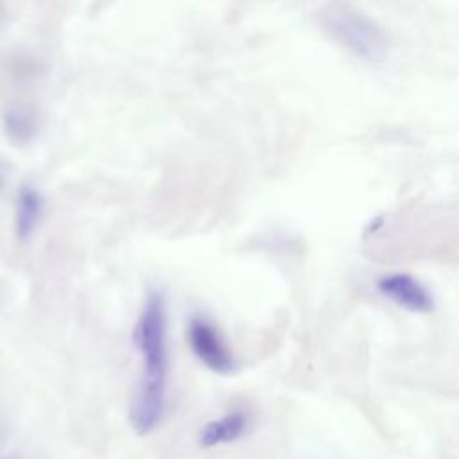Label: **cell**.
Listing matches in <instances>:
<instances>
[{
    "label": "cell",
    "mask_w": 459,
    "mask_h": 459,
    "mask_svg": "<svg viewBox=\"0 0 459 459\" xmlns=\"http://www.w3.org/2000/svg\"><path fill=\"white\" fill-rule=\"evenodd\" d=\"M133 342L142 357L140 384L167 387V305L161 290L147 292L133 330Z\"/></svg>",
    "instance_id": "cell-1"
},
{
    "label": "cell",
    "mask_w": 459,
    "mask_h": 459,
    "mask_svg": "<svg viewBox=\"0 0 459 459\" xmlns=\"http://www.w3.org/2000/svg\"><path fill=\"white\" fill-rule=\"evenodd\" d=\"M325 30L353 56L378 63L389 54V36L375 20L351 5L332 4L319 13Z\"/></svg>",
    "instance_id": "cell-2"
},
{
    "label": "cell",
    "mask_w": 459,
    "mask_h": 459,
    "mask_svg": "<svg viewBox=\"0 0 459 459\" xmlns=\"http://www.w3.org/2000/svg\"><path fill=\"white\" fill-rule=\"evenodd\" d=\"M186 339L197 360L217 375H231L237 369L235 357L219 328L203 316H192L186 325Z\"/></svg>",
    "instance_id": "cell-3"
},
{
    "label": "cell",
    "mask_w": 459,
    "mask_h": 459,
    "mask_svg": "<svg viewBox=\"0 0 459 459\" xmlns=\"http://www.w3.org/2000/svg\"><path fill=\"white\" fill-rule=\"evenodd\" d=\"M377 289L384 298L409 312L429 314L434 308V298L430 290L407 273H389L380 276Z\"/></svg>",
    "instance_id": "cell-4"
},
{
    "label": "cell",
    "mask_w": 459,
    "mask_h": 459,
    "mask_svg": "<svg viewBox=\"0 0 459 459\" xmlns=\"http://www.w3.org/2000/svg\"><path fill=\"white\" fill-rule=\"evenodd\" d=\"M165 402H167V387H152V385H140L131 402V425L140 434H151L163 420L165 414Z\"/></svg>",
    "instance_id": "cell-5"
},
{
    "label": "cell",
    "mask_w": 459,
    "mask_h": 459,
    "mask_svg": "<svg viewBox=\"0 0 459 459\" xmlns=\"http://www.w3.org/2000/svg\"><path fill=\"white\" fill-rule=\"evenodd\" d=\"M45 213V195L34 185H22L14 204V233L20 242H29Z\"/></svg>",
    "instance_id": "cell-6"
},
{
    "label": "cell",
    "mask_w": 459,
    "mask_h": 459,
    "mask_svg": "<svg viewBox=\"0 0 459 459\" xmlns=\"http://www.w3.org/2000/svg\"><path fill=\"white\" fill-rule=\"evenodd\" d=\"M249 429V416L246 411H231L208 421L197 434V441L204 448L228 445L240 439Z\"/></svg>",
    "instance_id": "cell-7"
},
{
    "label": "cell",
    "mask_w": 459,
    "mask_h": 459,
    "mask_svg": "<svg viewBox=\"0 0 459 459\" xmlns=\"http://www.w3.org/2000/svg\"><path fill=\"white\" fill-rule=\"evenodd\" d=\"M2 126L9 140L18 145H27L36 138L38 124L34 113L20 104H9L2 113Z\"/></svg>",
    "instance_id": "cell-8"
},
{
    "label": "cell",
    "mask_w": 459,
    "mask_h": 459,
    "mask_svg": "<svg viewBox=\"0 0 459 459\" xmlns=\"http://www.w3.org/2000/svg\"><path fill=\"white\" fill-rule=\"evenodd\" d=\"M7 169H5V165L0 161V194L5 190V186H7Z\"/></svg>",
    "instance_id": "cell-9"
},
{
    "label": "cell",
    "mask_w": 459,
    "mask_h": 459,
    "mask_svg": "<svg viewBox=\"0 0 459 459\" xmlns=\"http://www.w3.org/2000/svg\"><path fill=\"white\" fill-rule=\"evenodd\" d=\"M0 27H2V13H0Z\"/></svg>",
    "instance_id": "cell-10"
}]
</instances>
